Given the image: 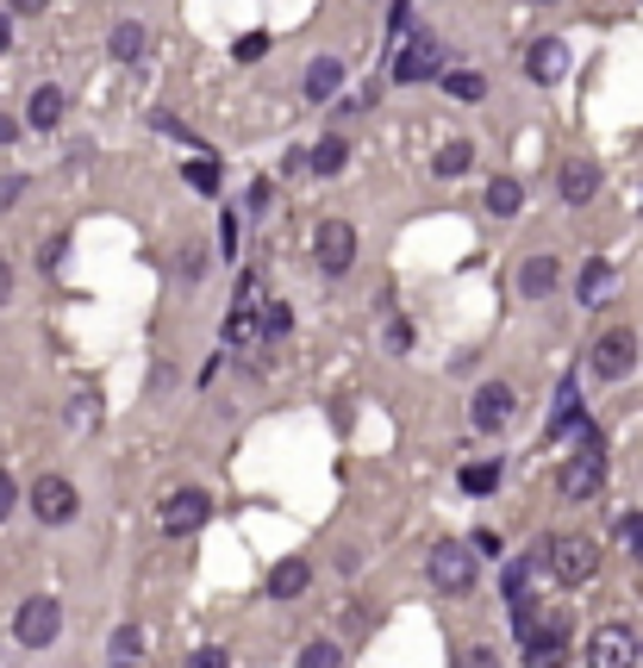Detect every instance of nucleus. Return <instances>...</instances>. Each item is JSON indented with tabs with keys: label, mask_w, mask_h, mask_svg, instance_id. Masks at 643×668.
I'll use <instances>...</instances> for the list:
<instances>
[{
	"label": "nucleus",
	"mask_w": 643,
	"mask_h": 668,
	"mask_svg": "<svg viewBox=\"0 0 643 668\" xmlns=\"http://www.w3.org/2000/svg\"><path fill=\"white\" fill-rule=\"evenodd\" d=\"M306 588H313V569H306V557H282L275 569H269V600H300Z\"/></svg>",
	"instance_id": "nucleus-15"
},
{
	"label": "nucleus",
	"mask_w": 643,
	"mask_h": 668,
	"mask_svg": "<svg viewBox=\"0 0 643 668\" xmlns=\"http://www.w3.org/2000/svg\"><path fill=\"white\" fill-rule=\"evenodd\" d=\"M313 256H319V269H325V275H344L350 263H357V225H350V219H325V225H319V238H313Z\"/></svg>",
	"instance_id": "nucleus-9"
},
{
	"label": "nucleus",
	"mask_w": 643,
	"mask_h": 668,
	"mask_svg": "<svg viewBox=\"0 0 643 668\" xmlns=\"http://www.w3.org/2000/svg\"><path fill=\"white\" fill-rule=\"evenodd\" d=\"M462 488H469V493H494V488H500V469H494V462H469V469H462Z\"/></svg>",
	"instance_id": "nucleus-27"
},
{
	"label": "nucleus",
	"mask_w": 643,
	"mask_h": 668,
	"mask_svg": "<svg viewBox=\"0 0 643 668\" xmlns=\"http://www.w3.org/2000/svg\"><path fill=\"white\" fill-rule=\"evenodd\" d=\"M556 282H563V269H556V256H525V269H518V287H525L532 301L556 294Z\"/></svg>",
	"instance_id": "nucleus-16"
},
{
	"label": "nucleus",
	"mask_w": 643,
	"mask_h": 668,
	"mask_svg": "<svg viewBox=\"0 0 643 668\" xmlns=\"http://www.w3.org/2000/svg\"><path fill=\"white\" fill-rule=\"evenodd\" d=\"M0 144H13V119L7 112H0Z\"/></svg>",
	"instance_id": "nucleus-42"
},
{
	"label": "nucleus",
	"mask_w": 643,
	"mask_h": 668,
	"mask_svg": "<svg viewBox=\"0 0 643 668\" xmlns=\"http://www.w3.org/2000/svg\"><path fill=\"white\" fill-rule=\"evenodd\" d=\"M618 538H625V550L643 562V512H625V519H618Z\"/></svg>",
	"instance_id": "nucleus-29"
},
{
	"label": "nucleus",
	"mask_w": 643,
	"mask_h": 668,
	"mask_svg": "<svg viewBox=\"0 0 643 668\" xmlns=\"http://www.w3.org/2000/svg\"><path fill=\"white\" fill-rule=\"evenodd\" d=\"M182 176H188L194 188H206V194H213V188H220V163H213V157H206V163H188Z\"/></svg>",
	"instance_id": "nucleus-30"
},
{
	"label": "nucleus",
	"mask_w": 643,
	"mask_h": 668,
	"mask_svg": "<svg viewBox=\"0 0 643 668\" xmlns=\"http://www.w3.org/2000/svg\"><path fill=\"white\" fill-rule=\"evenodd\" d=\"M256 301V275H237V313H251Z\"/></svg>",
	"instance_id": "nucleus-37"
},
{
	"label": "nucleus",
	"mask_w": 643,
	"mask_h": 668,
	"mask_svg": "<svg viewBox=\"0 0 643 668\" xmlns=\"http://www.w3.org/2000/svg\"><path fill=\"white\" fill-rule=\"evenodd\" d=\"M431 581L444 593H469L475 588V543H438L431 550Z\"/></svg>",
	"instance_id": "nucleus-8"
},
{
	"label": "nucleus",
	"mask_w": 643,
	"mask_h": 668,
	"mask_svg": "<svg viewBox=\"0 0 643 668\" xmlns=\"http://www.w3.org/2000/svg\"><path fill=\"white\" fill-rule=\"evenodd\" d=\"M263 50H269V32H244V38H237V50H232V57H237V63H256Z\"/></svg>",
	"instance_id": "nucleus-31"
},
{
	"label": "nucleus",
	"mask_w": 643,
	"mask_h": 668,
	"mask_svg": "<svg viewBox=\"0 0 643 668\" xmlns=\"http://www.w3.org/2000/svg\"><path fill=\"white\" fill-rule=\"evenodd\" d=\"M107 50L119 57V63H138V57H144V26H138V19H119L113 38H107Z\"/></svg>",
	"instance_id": "nucleus-20"
},
{
	"label": "nucleus",
	"mask_w": 643,
	"mask_h": 668,
	"mask_svg": "<svg viewBox=\"0 0 643 668\" xmlns=\"http://www.w3.org/2000/svg\"><path fill=\"white\" fill-rule=\"evenodd\" d=\"M206 512H213V500H206V488H182L169 493V507H163V538H194V531L206 525Z\"/></svg>",
	"instance_id": "nucleus-7"
},
{
	"label": "nucleus",
	"mask_w": 643,
	"mask_h": 668,
	"mask_svg": "<svg viewBox=\"0 0 643 668\" xmlns=\"http://www.w3.org/2000/svg\"><path fill=\"white\" fill-rule=\"evenodd\" d=\"M188 668H232V662H225V650H201Z\"/></svg>",
	"instance_id": "nucleus-38"
},
{
	"label": "nucleus",
	"mask_w": 643,
	"mask_h": 668,
	"mask_svg": "<svg viewBox=\"0 0 643 668\" xmlns=\"http://www.w3.org/2000/svg\"><path fill=\"white\" fill-rule=\"evenodd\" d=\"M587 668H637V637H631V625H600L587 637Z\"/></svg>",
	"instance_id": "nucleus-10"
},
{
	"label": "nucleus",
	"mask_w": 643,
	"mask_h": 668,
	"mask_svg": "<svg viewBox=\"0 0 643 668\" xmlns=\"http://www.w3.org/2000/svg\"><path fill=\"white\" fill-rule=\"evenodd\" d=\"M525 76H532L537 88L563 81V76H568V45H563V38H537V45L525 50Z\"/></svg>",
	"instance_id": "nucleus-13"
},
{
	"label": "nucleus",
	"mask_w": 643,
	"mask_h": 668,
	"mask_svg": "<svg viewBox=\"0 0 643 668\" xmlns=\"http://www.w3.org/2000/svg\"><path fill=\"white\" fill-rule=\"evenodd\" d=\"M294 332V313H288V301H269L263 306V337H288Z\"/></svg>",
	"instance_id": "nucleus-28"
},
{
	"label": "nucleus",
	"mask_w": 643,
	"mask_h": 668,
	"mask_svg": "<svg viewBox=\"0 0 643 668\" xmlns=\"http://www.w3.org/2000/svg\"><path fill=\"white\" fill-rule=\"evenodd\" d=\"M556 488H563V500H594V493L606 488V438H600L594 425H581V450L563 462Z\"/></svg>",
	"instance_id": "nucleus-1"
},
{
	"label": "nucleus",
	"mask_w": 643,
	"mask_h": 668,
	"mask_svg": "<svg viewBox=\"0 0 643 668\" xmlns=\"http://www.w3.org/2000/svg\"><path fill=\"white\" fill-rule=\"evenodd\" d=\"M587 363H594L600 382H625L631 369H637V332H625V325H618V332H606L594 351H587Z\"/></svg>",
	"instance_id": "nucleus-5"
},
{
	"label": "nucleus",
	"mask_w": 643,
	"mask_h": 668,
	"mask_svg": "<svg viewBox=\"0 0 643 668\" xmlns=\"http://www.w3.org/2000/svg\"><path fill=\"white\" fill-rule=\"evenodd\" d=\"M19 194H26V176H0V213L13 207Z\"/></svg>",
	"instance_id": "nucleus-35"
},
{
	"label": "nucleus",
	"mask_w": 643,
	"mask_h": 668,
	"mask_svg": "<svg viewBox=\"0 0 643 668\" xmlns=\"http://www.w3.org/2000/svg\"><path fill=\"white\" fill-rule=\"evenodd\" d=\"M456 668H500V656H494V650H487V644H481V650H469V656H462V662H456Z\"/></svg>",
	"instance_id": "nucleus-36"
},
{
	"label": "nucleus",
	"mask_w": 643,
	"mask_h": 668,
	"mask_svg": "<svg viewBox=\"0 0 643 668\" xmlns=\"http://www.w3.org/2000/svg\"><path fill=\"white\" fill-rule=\"evenodd\" d=\"M13 7H19V13H45L50 0H13Z\"/></svg>",
	"instance_id": "nucleus-41"
},
{
	"label": "nucleus",
	"mask_w": 643,
	"mask_h": 668,
	"mask_svg": "<svg viewBox=\"0 0 643 668\" xmlns=\"http://www.w3.org/2000/svg\"><path fill=\"white\" fill-rule=\"evenodd\" d=\"M256 332H263V325H256V313H232V325H225V337H232V344H251Z\"/></svg>",
	"instance_id": "nucleus-32"
},
{
	"label": "nucleus",
	"mask_w": 643,
	"mask_h": 668,
	"mask_svg": "<svg viewBox=\"0 0 643 668\" xmlns=\"http://www.w3.org/2000/svg\"><path fill=\"white\" fill-rule=\"evenodd\" d=\"M338 81H344V63L338 57H313V69H306V100H331Z\"/></svg>",
	"instance_id": "nucleus-17"
},
{
	"label": "nucleus",
	"mask_w": 643,
	"mask_h": 668,
	"mask_svg": "<svg viewBox=\"0 0 643 668\" xmlns=\"http://www.w3.org/2000/svg\"><path fill=\"white\" fill-rule=\"evenodd\" d=\"M300 668H344V650L319 637V644H306V650H300Z\"/></svg>",
	"instance_id": "nucleus-26"
},
{
	"label": "nucleus",
	"mask_w": 643,
	"mask_h": 668,
	"mask_svg": "<svg viewBox=\"0 0 643 668\" xmlns=\"http://www.w3.org/2000/svg\"><path fill=\"white\" fill-rule=\"evenodd\" d=\"M444 38H431V32H407V45H400V57H393V81H431V76H444Z\"/></svg>",
	"instance_id": "nucleus-4"
},
{
	"label": "nucleus",
	"mask_w": 643,
	"mask_h": 668,
	"mask_svg": "<svg viewBox=\"0 0 643 668\" xmlns=\"http://www.w3.org/2000/svg\"><path fill=\"white\" fill-rule=\"evenodd\" d=\"M57 631H64V606L50 600V593H32V600L13 612V637L26 644V650H45V644H57Z\"/></svg>",
	"instance_id": "nucleus-3"
},
{
	"label": "nucleus",
	"mask_w": 643,
	"mask_h": 668,
	"mask_svg": "<svg viewBox=\"0 0 643 668\" xmlns=\"http://www.w3.org/2000/svg\"><path fill=\"white\" fill-rule=\"evenodd\" d=\"M32 512L45 519V525H69V519L81 512L76 481H64V475H38V481H32Z\"/></svg>",
	"instance_id": "nucleus-6"
},
{
	"label": "nucleus",
	"mask_w": 643,
	"mask_h": 668,
	"mask_svg": "<svg viewBox=\"0 0 643 668\" xmlns=\"http://www.w3.org/2000/svg\"><path fill=\"white\" fill-rule=\"evenodd\" d=\"M7 294H13V269H7V256H0V306H7Z\"/></svg>",
	"instance_id": "nucleus-39"
},
{
	"label": "nucleus",
	"mask_w": 643,
	"mask_h": 668,
	"mask_svg": "<svg viewBox=\"0 0 643 668\" xmlns=\"http://www.w3.org/2000/svg\"><path fill=\"white\" fill-rule=\"evenodd\" d=\"M7 45H13V19L0 13V57H7Z\"/></svg>",
	"instance_id": "nucleus-40"
},
{
	"label": "nucleus",
	"mask_w": 643,
	"mask_h": 668,
	"mask_svg": "<svg viewBox=\"0 0 643 668\" xmlns=\"http://www.w3.org/2000/svg\"><path fill=\"white\" fill-rule=\"evenodd\" d=\"M513 413H518V394L506 382H487L481 394L469 400V419H475V431H506L513 425Z\"/></svg>",
	"instance_id": "nucleus-12"
},
{
	"label": "nucleus",
	"mask_w": 643,
	"mask_h": 668,
	"mask_svg": "<svg viewBox=\"0 0 643 668\" xmlns=\"http://www.w3.org/2000/svg\"><path fill=\"white\" fill-rule=\"evenodd\" d=\"M64 107H69V100H64V88H38V95H32V107H26V119H32L38 131H50L57 119H64Z\"/></svg>",
	"instance_id": "nucleus-21"
},
{
	"label": "nucleus",
	"mask_w": 643,
	"mask_h": 668,
	"mask_svg": "<svg viewBox=\"0 0 643 668\" xmlns=\"http://www.w3.org/2000/svg\"><path fill=\"white\" fill-rule=\"evenodd\" d=\"M444 88H450L456 100H481V95H487V81L475 76V69H450V76H444Z\"/></svg>",
	"instance_id": "nucleus-25"
},
{
	"label": "nucleus",
	"mask_w": 643,
	"mask_h": 668,
	"mask_svg": "<svg viewBox=\"0 0 643 668\" xmlns=\"http://www.w3.org/2000/svg\"><path fill=\"white\" fill-rule=\"evenodd\" d=\"M518 207H525V188H518L513 176H494V181H487V213H494V219H513Z\"/></svg>",
	"instance_id": "nucleus-18"
},
{
	"label": "nucleus",
	"mask_w": 643,
	"mask_h": 668,
	"mask_svg": "<svg viewBox=\"0 0 643 668\" xmlns=\"http://www.w3.org/2000/svg\"><path fill=\"white\" fill-rule=\"evenodd\" d=\"M556 188H563V207H587L600 194V163L594 157H568L563 176H556Z\"/></svg>",
	"instance_id": "nucleus-14"
},
{
	"label": "nucleus",
	"mask_w": 643,
	"mask_h": 668,
	"mask_svg": "<svg viewBox=\"0 0 643 668\" xmlns=\"http://www.w3.org/2000/svg\"><path fill=\"white\" fill-rule=\"evenodd\" d=\"M537 557H544V569L556 574L563 588H581V581H594V574H600V543H594V538H581V531L549 538Z\"/></svg>",
	"instance_id": "nucleus-2"
},
{
	"label": "nucleus",
	"mask_w": 643,
	"mask_h": 668,
	"mask_svg": "<svg viewBox=\"0 0 643 668\" xmlns=\"http://www.w3.org/2000/svg\"><path fill=\"white\" fill-rule=\"evenodd\" d=\"M306 163H313L319 176H338V169L350 163V144L338 138V131H331V138H319V144H313V157H306Z\"/></svg>",
	"instance_id": "nucleus-23"
},
{
	"label": "nucleus",
	"mask_w": 643,
	"mask_h": 668,
	"mask_svg": "<svg viewBox=\"0 0 643 668\" xmlns=\"http://www.w3.org/2000/svg\"><path fill=\"white\" fill-rule=\"evenodd\" d=\"M587 419H581V394L575 382H563V394H556V413H549V438H563V431H581Z\"/></svg>",
	"instance_id": "nucleus-19"
},
{
	"label": "nucleus",
	"mask_w": 643,
	"mask_h": 668,
	"mask_svg": "<svg viewBox=\"0 0 643 668\" xmlns=\"http://www.w3.org/2000/svg\"><path fill=\"white\" fill-rule=\"evenodd\" d=\"M525 662H532V668L568 662V612H563V606H549V619L532 631V644H525Z\"/></svg>",
	"instance_id": "nucleus-11"
},
{
	"label": "nucleus",
	"mask_w": 643,
	"mask_h": 668,
	"mask_svg": "<svg viewBox=\"0 0 643 668\" xmlns=\"http://www.w3.org/2000/svg\"><path fill=\"white\" fill-rule=\"evenodd\" d=\"M13 512H19V481L7 475V469H0V525H7Z\"/></svg>",
	"instance_id": "nucleus-33"
},
{
	"label": "nucleus",
	"mask_w": 643,
	"mask_h": 668,
	"mask_svg": "<svg viewBox=\"0 0 643 668\" xmlns=\"http://www.w3.org/2000/svg\"><path fill=\"white\" fill-rule=\"evenodd\" d=\"M138 644H144V637H138V625H126V631L113 637V656H138Z\"/></svg>",
	"instance_id": "nucleus-34"
},
{
	"label": "nucleus",
	"mask_w": 643,
	"mask_h": 668,
	"mask_svg": "<svg viewBox=\"0 0 643 668\" xmlns=\"http://www.w3.org/2000/svg\"><path fill=\"white\" fill-rule=\"evenodd\" d=\"M431 169H438L444 181H450V176H469V169H475V144H469V138L444 144V150H438V163H431Z\"/></svg>",
	"instance_id": "nucleus-22"
},
{
	"label": "nucleus",
	"mask_w": 643,
	"mask_h": 668,
	"mask_svg": "<svg viewBox=\"0 0 643 668\" xmlns=\"http://www.w3.org/2000/svg\"><path fill=\"white\" fill-rule=\"evenodd\" d=\"M612 294V269L606 263H587V275H581V306H600Z\"/></svg>",
	"instance_id": "nucleus-24"
}]
</instances>
